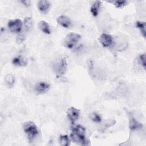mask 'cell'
<instances>
[{"label": "cell", "instance_id": "obj_7", "mask_svg": "<svg viewBox=\"0 0 146 146\" xmlns=\"http://www.w3.org/2000/svg\"><path fill=\"white\" fill-rule=\"evenodd\" d=\"M50 88V85L45 82H39L34 86V91L37 94H42L47 92Z\"/></svg>", "mask_w": 146, "mask_h": 146}, {"label": "cell", "instance_id": "obj_10", "mask_svg": "<svg viewBox=\"0 0 146 146\" xmlns=\"http://www.w3.org/2000/svg\"><path fill=\"white\" fill-rule=\"evenodd\" d=\"M12 63L14 66L19 67H25L28 61L25 57L22 56H17L12 59Z\"/></svg>", "mask_w": 146, "mask_h": 146}, {"label": "cell", "instance_id": "obj_11", "mask_svg": "<svg viewBox=\"0 0 146 146\" xmlns=\"http://www.w3.org/2000/svg\"><path fill=\"white\" fill-rule=\"evenodd\" d=\"M71 139L75 143L80 144V145H87V141L85 138L84 136L79 135L74 132H72L71 134Z\"/></svg>", "mask_w": 146, "mask_h": 146}, {"label": "cell", "instance_id": "obj_22", "mask_svg": "<svg viewBox=\"0 0 146 146\" xmlns=\"http://www.w3.org/2000/svg\"><path fill=\"white\" fill-rule=\"evenodd\" d=\"M145 54H141L139 55V62L141 64V66L143 67V68L145 70V67H146V64H145Z\"/></svg>", "mask_w": 146, "mask_h": 146}, {"label": "cell", "instance_id": "obj_15", "mask_svg": "<svg viewBox=\"0 0 146 146\" xmlns=\"http://www.w3.org/2000/svg\"><path fill=\"white\" fill-rule=\"evenodd\" d=\"M23 25L26 32L30 31L33 28V19L29 17H26L23 21Z\"/></svg>", "mask_w": 146, "mask_h": 146}, {"label": "cell", "instance_id": "obj_14", "mask_svg": "<svg viewBox=\"0 0 146 146\" xmlns=\"http://www.w3.org/2000/svg\"><path fill=\"white\" fill-rule=\"evenodd\" d=\"M101 5H102V2L99 1H95L92 5V6L90 8V12L94 17H95L98 16L99 10H100V8L101 7Z\"/></svg>", "mask_w": 146, "mask_h": 146}, {"label": "cell", "instance_id": "obj_1", "mask_svg": "<svg viewBox=\"0 0 146 146\" xmlns=\"http://www.w3.org/2000/svg\"><path fill=\"white\" fill-rule=\"evenodd\" d=\"M67 61L65 57H62L57 59L52 65L54 72L58 78H60L65 74L67 71Z\"/></svg>", "mask_w": 146, "mask_h": 146}, {"label": "cell", "instance_id": "obj_18", "mask_svg": "<svg viewBox=\"0 0 146 146\" xmlns=\"http://www.w3.org/2000/svg\"><path fill=\"white\" fill-rule=\"evenodd\" d=\"M72 132H74L79 135L81 136H85V133H86V129L84 127L81 125H78L75 127H74L72 129Z\"/></svg>", "mask_w": 146, "mask_h": 146}, {"label": "cell", "instance_id": "obj_9", "mask_svg": "<svg viewBox=\"0 0 146 146\" xmlns=\"http://www.w3.org/2000/svg\"><path fill=\"white\" fill-rule=\"evenodd\" d=\"M57 22L59 25L64 28H68L71 24V19L67 16L61 15L57 18Z\"/></svg>", "mask_w": 146, "mask_h": 146}, {"label": "cell", "instance_id": "obj_19", "mask_svg": "<svg viewBox=\"0 0 146 146\" xmlns=\"http://www.w3.org/2000/svg\"><path fill=\"white\" fill-rule=\"evenodd\" d=\"M59 143L62 146H68L70 144V141L67 135H62L59 137Z\"/></svg>", "mask_w": 146, "mask_h": 146}, {"label": "cell", "instance_id": "obj_6", "mask_svg": "<svg viewBox=\"0 0 146 146\" xmlns=\"http://www.w3.org/2000/svg\"><path fill=\"white\" fill-rule=\"evenodd\" d=\"M66 114L69 120L72 123H74L76 120L78 119L80 116V111L75 107H71L67 109Z\"/></svg>", "mask_w": 146, "mask_h": 146}, {"label": "cell", "instance_id": "obj_16", "mask_svg": "<svg viewBox=\"0 0 146 146\" xmlns=\"http://www.w3.org/2000/svg\"><path fill=\"white\" fill-rule=\"evenodd\" d=\"M5 82L7 87L11 88L15 83V78L12 74H7L5 77Z\"/></svg>", "mask_w": 146, "mask_h": 146}, {"label": "cell", "instance_id": "obj_24", "mask_svg": "<svg viewBox=\"0 0 146 146\" xmlns=\"http://www.w3.org/2000/svg\"><path fill=\"white\" fill-rule=\"evenodd\" d=\"M21 3L24 5L26 7H29L30 6L31 4V1L29 0H23V1H21Z\"/></svg>", "mask_w": 146, "mask_h": 146}, {"label": "cell", "instance_id": "obj_17", "mask_svg": "<svg viewBox=\"0 0 146 146\" xmlns=\"http://www.w3.org/2000/svg\"><path fill=\"white\" fill-rule=\"evenodd\" d=\"M136 26L139 29L141 35L144 38L146 36V30H145V22L144 21H137L136 22Z\"/></svg>", "mask_w": 146, "mask_h": 146}, {"label": "cell", "instance_id": "obj_12", "mask_svg": "<svg viewBox=\"0 0 146 146\" xmlns=\"http://www.w3.org/2000/svg\"><path fill=\"white\" fill-rule=\"evenodd\" d=\"M129 127L131 130L135 131L142 128L143 125L137 121L132 116H130L129 120Z\"/></svg>", "mask_w": 146, "mask_h": 146}, {"label": "cell", "instance_id": "obj_13", "mask_svg": "<svg viewBox=\"0 0 146 146\" xmlns=\"http://www.w3.org/2000/svg\"><path fill=\"white\" fill-rule=\"evenodd\" d=\"M38 26L39 29L42 31L43 33L46 34H51V30L50 27L48 23L44 21H40L38 22Z\"/></svg>", "mask_w": 146, "mask_h": 146}, {"label": "cell", "instance_id": "obj_5", "mask_svg": "<svg viewBox=\"0 0 146 146\" xmlns=\"http://www.w3.org/2000/svg\"><path fill=\"white\" fill-rule=\"evenodd\" d=\"M99 40L104 47H110L113 43V39L112 36L111 35L106 33H103L100 35Z\"/></svg>", "mask_w": 146, "mask_h": 146}, {"label": "cell", "instance_id": "obj_23", "mask_svg": "<svg viewBox=\"0 0 146 146\" xmlns=\"http://www.w3.org/2000/svg\"><path fill=\"white\" fill-rule=\"evenodd\" d=\"M18 35L17 38V42L18 43H21L24 41V40L25 39V34L22 33H20Z\"/></svg>", "mask_w": 146, "mask_h": 146}, {"label": "cell", "instance_id": "obj_4", "mask_svg": "<svg viewBox=\"0 0 146 146\" xmlns=\"http://www.w3.org/2000/svg\"><path fill=\"white\" fill-rule=\"evenodd\" d=\"M23 24L20 19H15L9 21L7 23V27L10 32L19 34L22 31Z\"/></svg>", "mask_w": 146, "mask_h": 146}, {"label": "cell", "instance_id": "obj_20", "mask_svg": "<svg viewBox=\"0 0 146 146\" xmlns=\"http://www.w3.org/2000/svg\"><path fill=\"white\" fill-rule=\"evenodd\" d=\"M113 3V5L117 9L119 8H122L126 6L128 4V1H125V0H117V1H114L113 2H110Z\"/></svg>", "mask_w": 146, "mask_h": 146}, {"label": "cell", "instance_id": "obj_8", "mask_svg": "<svg viewBox=\"0 0 146 146\" xmlns=\"http://www.w3.org/2000/svg\"><path fill=\"white\" fill-rule=\"evenodd\" d=\"M51 3L48 1H39L37 3V7L39 11L43 13L46 14L50 10Z\"/></svg>", "mask_w": 146, "mask_h": 146}, {"label": "cell", "instance_id": "obj_2", "mask_svg": "<svg viewBox=\"0 0 146 146\" xmlns=\"http://www.w3.org/2000/svg\"><path fill=\"white\" fill-rule=\"evenodd\" d=\"M80 38V34L76 33H70L63 38L62 44L67 48H72L79 42Z\"/></svg>", "mask_w": 146, "mask_h": 146}, {"label": "cell", "instance_id": "obj_21", "mask_svg": "<svg viewBox=\"0 0 146 146\" xmlns=\"http://www.w3.org/2000/svg\"><path fill=\"white\" fill-rule=\"evenodd\" d=\"M90 117L95 123H100L102 121L101 116L96 112H94L91 113L90 115Z\"/></svg>", "mask_w": 146, "mask_h": 146}, {"label": "cell", "instance_id": "obj_3", "mask_svg": "<svg viewBox=\"0 0 146 146\" xmlns=\"http://www.w3.org/2000/svg\"><path fill=\"white\" fill-rule=\"evenodd\" d=\"M23 129L30 141H33L38 134V128L36 124L33 121H29L25 123Z\"/></svg>", "mask_w": 146, "mask_h": 146}]
</instances>
